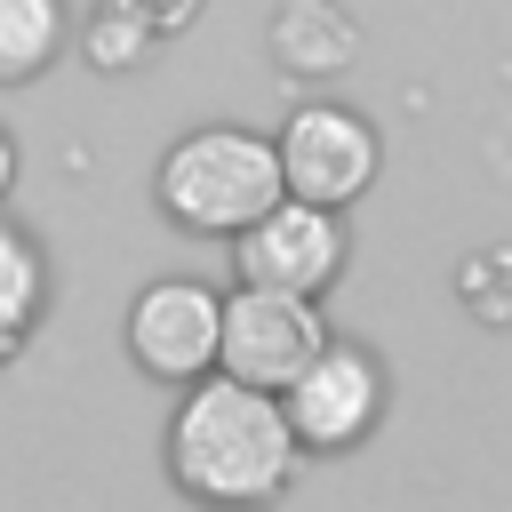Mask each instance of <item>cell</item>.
<instances>
[{"mask_svg": "<svg viewBox=\"0 0 512 512\" xmlns=\"http://www.w3.org/2000/svg\"><path fill=\"white\" fill-rule=\"evenodd\" d=\"M296 464H304V440H296L280 392L232 384V376L184 384V400L168 416V480L200 512H264L288 496Z\"/></svg>", "mask_w": 512, "mask_h": 512, "instance_id": "6da1fadb", "label": "cell"}, {"mask_svg": "<svg viewBox=\"0 0 512 512\" xmlns=\"http://www.w3.org/2000/svg\"><path fill=\"white\" fill-rule=\"evenodd\" d=\"M160 216L200 232V240H240L248 224H264L280 200H288V176H280V144L256 136V128H192L160 152Z\"/></svg>", "mask_w": 512, "mask_h": 512, "instance_id": "7a4b0ae2", "label": "cell"}, {"mask_svg": "<svg viewBox=\"0 0 512 512\" xmlns=\"http://www.w3.org/2000/svg\"><path fill=\"white\" fill-rule=\"evenodd\" d=\"M280 176H288V200H312V208H352L368 184H376V128H368V112H352V104H328V96H312V104H296L288 120H280Z\"/></svg>", "mask_w": 512, "mask_h": 512, "instance_id": "3957f363", "label": "cell"}, {"mask_svg": "<svg viewBox=\"0 0 512 512\" xmlns=\"http://www.w3.org/2000/svg\"><path fill=\"white\" fill-rule=\"evenodd\" d=\"M328 320L304 296H272V288H232L224 296V360L216 376L256 384V392H288L320 352H328Z\"/></svg>", "mask_w": 512, "mask_h": 512, "instance_id": "277c9868", "label": "cell"}, {"mask_svg": "<svg viewBox=\"0 0 512 512\" xmlns=\"http://www.w3.org/2000/svg\"><path fill=\"white\" fill-rule=\"evenodd\" d=\"M344 256H352L344 216L336 208H312V200H280L264 224H248L232 240L240 288H272V296H304V304H320L336 288Z\"/></svg>", "mask_w": 512, "mask_h": 512, "instance_id": "5b68a950", "label": "cell"}, {"mask_svg": "<svg viewBox=\"0 0 512 512\" xmlns=\"http://www.w3.org/2000/svg\"><path fill=\"white\" fill-rule=\"evenodd\" d=\"M128 360L152 384H200L224 360V296L208 280H152L128 304Z\"/></svg>", "mask_w": 512, "mask_h": 512, "instance_id": "8992f818", "label": "cell"}, {"mask_svg": "<svg viewBox=\"0 0 512 512\" xmlns=\"http://www.w3.org/2000/svg\"><path fill=\"white\" fill-rule=\"evenodd\" d=\"M280 400H288V424H296L304 456H344V448H360V440L376 432V416H384V368H376L360 344H328Z\"/></svg>", "mask_w": 512, "mask_h": 512, "instance_id": "52a82bcc", "label": "cell"}, {"mask_svg": "<svg viewBox=\"0 0 512 512\" xmlns=\"http://www.w3.org/2000/svg\"><path fill=\"white\" fill-rule=\"evenodd\" d=\"M360 56V24L336 0H280L272 16V64L288 80H336Z\"/></svg>", "mask_w": 512, "mask_h": 512, "instance_id": "ba28073f", "label": "cell"}, {"mask_svg": "<svg viewBox=\"0 0 512 512\" xmlns=\"http://www.w3.org/2000/svg\"><path fill=\"white\" fill-rule=\"evenodd\" d=\"M72 16L64 0H0V80H32L64 56Z\"/></svg>", "mask_w": 512, "mask_h": 512, "instance_id": "9c48e42d", "label": "cell"}, {"mask_svg": "<svg viewBox=\"0 0 512 512\" xmlns=\"http://www.w3.org/2000/svg\"><path fill=\"white\" fill-rule=\"evenodd\" d=\"M40 296H48V264H40L32 232H16L0 216V360H16V344L40 328Z\"/></svg>", "mask_w": 512, "mask_h": 512, "instance_id": "30bf717a", "label": "cell"}, {"mask_svg": "<svg viewBox=\"0 0 512 512\" xmlns=\"http://www.w3.org/2000/svg\"><path fill=\"white\" fill-rule=\"evenodd\" d=\"M152 48H160V40H152L136 16L104 8V0H96V8H88V24H80V56H88L96 72H128V64H144Z\"/></svg>", "mask_w": 512, "mask_h": 512, "instance_id": "8fae6325", "label": "cell"}, {"mask_svg": "<svg viewBox=\"0 0 512 512\" xmlns=\"http://www.w3.org/2000/svg\"><path fill=\"white\" fill-rule=\"evenodd\" d=\"M456 296L464 312H480L488 328H512V248H480L456 264Z\"/></svg>", "mask_w": 512, "mask_h": 512, "instance_id": "7c38bea8", "label": "cell"}, {"mask_svg": "<svg viewBox=\"0 0 512 512\" xmlns=\"http://www.w3.org/2000/svg\"><path fill=\"white\" fill-rule=\"evenodd\" d=\"M104 8L136 16L152 40H176V32H192V24H200V8H208V0H104Z\"/></svg>", "mask_w": 512, "mask_h": 512, "instance_id": "4fadbf2b", "label": "cell"}, {"mask_svg": "<svg viewBox=\"0 0 512 512\" xmlns=\"http://www.w3.org/2000/svg\"><path fill=\"white\" fill-rule=\"evenodd\" d=\"M16 192V144H8V128H0V200Z\"/></svg>", "mask_w": 512, "mask_h": 512, "instance_id": "5bb4252c", "label": "cell"}]
</instances>
